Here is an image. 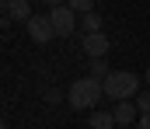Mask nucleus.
<instances>
[{"instance_id": "16", "label": "nucleus", "mask_w": 150, "mask_h": 129, "mask_svg": "<svg viewBox=\"0 0 150 129\" xmlns=\"http://www.w3.org/2000/svg\"><path fill=\"white\" fill-rule=\"evenodd\" d=\"M147 84H150V70H147Z\"/></svg>"}, {"instance_id": "14", "label": "nucleus", "mask_w": 150, "mask_h": 129, "mask_svg": "<svg viewBox=\"0 0 150 129\" xmlns=\"http://www.w3.org/2000/svg\"><path fill=\"white\" fill-rule=\"evenodd\" d=\"M136 129H150V112H140V119H136Z\"/></svg>"}, {"instance_id": "5", "label": "nucleus", "mask_w": 150, "mask_h": 129, "mask_svg": "<svg viewBox=\"0 0 150 129\" xmlns=\"http://www.w3.org/2000/svg\"><path fill=\"white\" fill-rule=\"evenodd\" d=\"M80 45H84L87 59H94V56H105V52H108V39H105V32H87V35L80 39Z\"/></svg>"}, {"instance_id": "7", "label": "nucleus", "mask_w": 150, "mask_h": 129, "mask_svg": "<svg viewBox=\"0 0 150 129\" xmlns=\"http://www.w3.org/2000/svg\"><path fill=\"white\" fill-rule=\"evenodd\" d=\"M4 14L14 21H28L32 18V4L28 0H4Z\"/></svg>"}, {"instance_id": "6", "label": "nucleus", "mask_w": 150, "mask_h": 129, "mask_svg": "<svg viewBox=\"0 0 150 129\" xmlns=\"http://www.w3.org/2000/svg\"><path fill=\"white\" fill-rule=\"evenodd\" d=\"M115 126H133L136 119H140V108H136V98H129V101H115Z\"/></svg>"}, {"instance_id": "3", "label": "nucleus", "mask_w": 150, "mask_h": 129, "mask_svg": "<svg viewBox=\"0 0 150 129\" xmlns=\"http://www.w3.org/2000/svg\"><path fill=\"white\" fill-rule=\"evenodd\" d=\"M49 21H52V28H56V39H70V35H74V25H77V11L70 4L49 7Z\"/></svg>"}, {"instance_id": "1", "label": "nucleus", "mask_w": 150, "mask_h": 129, "mask_svg": "<svg viewBox=\"0 0 150 129\" xmlns=\"http://www.w3.org/2000/svg\"><path fill=\"white\" fill-rule=\"evenodd\" d=\"M105 98V80H98V77H77L74 84H70V91H67V101H70V108H77V112H91L98 101Z\"/></svg>"}, {"instance_id": "2", "label": "nucleus", "mask_w": 150, "mask_h": 129, "mask_svg": "<svg viewBox=\"0 0 150 129\" xmlns=\"http://www.w3.org/2000/svg\"><path fill=\"white\" fill-rule=\"evenodd\" d=\"M140 94V77L136 73H129V70H112L108 77H105V98H112V101H129V98H136Z\"/></svg>"}, {"instance_id": "9", "label": "nucleus", "mask_w": 150, "mask_h": 129, "mask_svg": "<svg viewBox=\"0 0 150 129\" xmlns=\"http://www.w3.org/2000/svg\"><path fill=\"white\" fill-rule=\"evenodd\" d=\"M84 18V35L87 32H101V14L98 11H87V14H80Z\"/></svg>"}, {"instance_id": "10", "label": "nucleus", "mask_w": 150, "mask_h": 129, "mask_svg": "<svg viewBox=\"0 0 150 129\" xmlns=\"http://www.w3.org/2000/svg\"><path fill=\"white\" fill-rule=\"evenodd\" d=\"M112 122H115L112 112H94V115H91V126H94V129H108Z\"/></svg>"}, {"instance_id": "8", "label": "nucleus", "mask_w": 150, "mask_h": 129, "mask_svg": "<svg viewBox=\"0 0 150 129\" xmlns=\"http://www.w3.org/2000/svg\"><path fill=\"white\" fill-rule=\"evenodd\" d=\"M87 73H91V77H98V80H105L112 70H105V56H94V59L87 63Z\"/></svg>"}, {"instance_id": "15", "label": "nucleus", "mask_w": 150, "mask_h": 129, "mask_svg": "<svg viewBox=\"0 0 150 129\" xmlns=\"http://www.w3.org/2000/svg\"><path fill=\"white\" fill-rule=\"evenodd\" d=\"M38 7H59V4H67V0H35Z\"/></svg>"}, {"instance_id": "12", "label": "nucleus", "mask_w": 150, "mask_h": 129, "mask_svg": "<svg viewBox=\"0 0 150 129\" xmlns=\"http://www.w3.org/2000/svg\"><path fill=\"white\" fill-rule=\"evenodd\" d=\"M136 108H140V112H150V91L136 94Z\"/></svg>"}, {"instance_id": "13", "label": "nucleus", "mask_w": 150, "mask_h": 129, "mask_svg": "<svg viewBox=\"0 0 150 129\" xmlns=\"http://www.w3.org/2000/svg\"><path fill=\"white\" fill-rule=\"evenodd\" d=\"M45 101H49V105H56V101H63V91H56V87H49V91H45Z\"/></svg>"}, {"instance_id": "4", "label": "nucleus", "mask_w": 150, "mask_h": 129, "mask_svg": "<svg viewBox=\"0 0 150 129\" xmlns=\"http://www.w3.org/2000/svg\"><path fill=\"white\" fill-rule=\"evenodd\" d=\"M25 32H28V39L35 45H45L56 39V28H52V21H49V14H32L28 21H25Z\"/></svg>"}, {"instance_id": "11", "label": "nucleus", "mask_w": 150, "mask_h": 129, "mask_svg": "<svg viewBox=\"0 0 150 129\" xmlns=\"http://www.w3.org/2000/svg\"><path fill=\"white\" fill-rule=\"evenodd\" d=\"M70 7H74L77 14H87V11H94V0H67Z\"/></svg>"}]
</instances>
